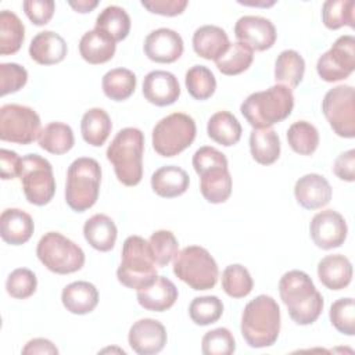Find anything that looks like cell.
Returning a JSON list of instances; mask_svg holds the SVG:
<instances>
[{
    "mask_svg": "<svg viewBox=\"0 0 355 355\" xmlns=\"http://www.w3.org/2000/svg\"><path fill=\"white\" fill-rule=\"evenodd\" d=\"M279 294L290 318L301 326L312 324L323 311V297L308 273L294 269L286 272L279 282Z\"/></svg>",
    "mask_w": 355,
    "mask_h": 355,
    "instance_id": "cell-1",
    "label": "cell"
},
{
    "mask_svg": "<svg viewBox=\"0 0 355 355\" xmlns=\"http://www.w3.org/2000/svg\"><path fill=\"white\" fill-rule=\"evenodd\" d=\"M241 336L251 348L270 347L280 333V308L270 295L261 294L243 309Z\"/></svg>",
    "mask_w": 355,
    "mask_h": 355,
    "instance_id": "cell-2",
    "label": "cell"
},
{
    "mask_svg": "<svg viewBox=\"0 0 355 355\" xmlns=\"http://www.w3.org/2000/svg\"><path fill=\"white\" fill-rule=\"evenodd\" d=\"M294 94L284 85H273L266 90L251 93L240 105V112L254 129L270 128L290 116Z\"/></svg>",
    "mask_w": 355,
    "mask_h": 355,
    "instance_id": "cell-3",
    "label": "cell"
},
{
    "mask_svg": "<svg viewBox=\"0 0 355 355\" xmlns=\"http://www.w3.org/2000/svg\"><path fill=\"white\" fill-rule=\"evenodd\" d=\"M144 135L137 128L121 129L107 148V159L112 164L116 179L133 187L143 178Z\"/></svg>",
    "mask_w": 355,
    "mask_h": 355,
    "instance_id": "cell-4",
    "label": "cell"
},
{
    "mask_svg": "<svg viewBox=\"0 0 355 355\" xmlns=\"http://www.w3.org/2000/svg\"><path fill=\"white\" fill-rule=\"evenodd\" d=\"M101 166L90 157H80L71 162L67 171L65 201L75 212L92 208L100 193Z\"/></svg>",
    "mask_w": 355,
    "mask_h": 355,
    "instance_id": "cell-5",
    "label": "cell"
},
{
    "mask_svg": "<svg viewBox=\"0 0 355 355\" xmlns=\"http://www.w3.org/2000/svg\"><path fill=\"white\" fill-rule=\"evenodd\" d=\"M157 268L148 241L140 236H129L122 245L121 263L116 269L118 282L133 290L150 286L157 279Z\"/></svg>",
    "mask_w": 355,
    "mask_h": 355,
    "instance_id": "cell-6",
    "label": "cell"
},
{
    "mask_svg": "<svg viewBox=\"0 0 355 355\" xmlns=\"http://www.w3.org/2000/svg\"><path fill=\"white\" fill-rule=\"evenodd\" d=\"M173 273L193 290L214 288L218 282V265L214 257L200 245H189L173 258Z\"/></svg>",
    "mask_w": 355,
    "mask_h": 355,
    "instance_id": "cell-7",
    "label": "cell"
},
{
    "mask_svg": "<svg viewBox=\"0 0 355 355\" xmlns=\"http://www.w3.org/2000/svg\"><path fill=\"white\" fill-rule=\"evenodd\" d=\"M36 255L50 272L57 275L78 272L85 265L83 250L58 232H49L42 236L36 247Z\"/></svg>",
    "mask_w": 355,
    "mask_h": 355,
    "instance_id": "cell-8",
    "label": "cell"
},
{
    "mask_svg": "<svg viewBox=\"0 0 355 355\" xmlns=\"http://www.w3.org/2000/svg\"><path fill=\"white\" fill-rule=\"evenodd\" d=\"M194 119L184 112H173L159 119L153 129V148L161 157H175L196 139Z\"/></svg>",
    "mask_w": 355,
    "mask_h": 355,
    "instance_id": "cell-9",
    "label": "cell"
},
{
    "mask_svg": "<svg viewBox=\"0 0 355 355\" xmlns=\"http://www.w3.org/2000/svg\"><path fill=\"white\" fill-rule=\"evenodd\" d=\"M19 179L28 202L43 207L54 197L55 179L53 166L42 155L28 154L22 157Z\"/></svg>",
    "mask_w": 355,
    "mask_h": 355,
    "instance_id": "cell-10",
    "label": "cell"
},
{
    "mask_svg": "<svg viewBox=\"0 0 355 355\" xmlns=\"http://www.w3.org/2000/svg\"><path fill=\"white\" fill-rule=\"evenodd\" d=\"M322 111L337 136L355 137V92L352 86L338 85L330 89L322 100Z\"/></svg>",
    "mask_w": 355,
    "mask_h": 355,
    "instance_id": "cell-11",
    "label": "cell"
},
{
    "mask_svg": "<svg viewBox=\"0 0 355 355\" xmlns=\"http://www.w3.org/2000/svg\"><path fill=\"white\" fill-rule=\"evenodd\" d=\"M40 116L21 104H4L0 108V139L17 144H31L39 139Z\"/></svg>",
    "mask_w": 355,
    "mask_h": 355,
    "instance_id": "cell-12",
    "label": "cell"
},
{
    "mask_svg": "<svg viewBox=\"0 0 355 355\" xmlns=\"http://www.w3.org/2000/svg\"><path fill=\"white\" fill-rule=\"evenodd\" d=\"M355 69V37L343 35L336 39L331 47L323 53L316 62L318 75L324 82L347 79Z\"/></svg>",
    "mask_w": 355,
    "mask_h": 355,
    "instance_id": "cell-13",
    "label": "cell"
},
{
    "mask_svg": "<svg viewBox=\"0 0 355 355\" xmlns=\"http://www.w3.org/2000/svg\"><path fill=\"white\" fill-rule=\"evenodd\" d=\"M348 226L344 216L334 209L318 212L309 223V234L316 247L333 250L344 244Z\"/></svg>",
    "mask_w": 355,
    "mask_h": 355,
    "instance_id": "cell-14",
    "label": "cell"
},
{
    "mask_svg": "<svg viewBox=\"0 0 355 355\" xmlns=\"http://www.w3.org/2000/svg\"><path fill=\"white\" fill-rule=\"evenodd\" d=\"M239 42L245 43L255 51H265L276 42V28L270 19L261 15L240 17L234 25Z\"/></svg>",
    "mask_w": 355,
    "mask_h": 355,
    "instance_id": "cell-15",
    "label": "cell"
},
{
    "mask_svg": "<svg viewBox=\"0 0 355 355\" xmlns=\"http://www.w3.org/2000/svg\"><path fill=\"white\" fill-rule=\"evenodd\" d=\"M168 336L164 324L155 319L144 318L135 322L128 334L130 348L139 355H154L164 349Z\"/></svg>",
    "mask_w": 355,
    "mask_h": 355,
    "instance_id": "cell-16",
    "label": "cell"
},
{
    "mask_svg": "<svg viewBox=\"0 0 355 355\" xmlns=\"http://www.w3.org/2000/svg\"><path fill=\"white\" fill-rule=\"evenodd\" d=\"M144 54L148 60L159 64H171L183 54L182 36L169 28H158L151 31L144 39Z\"/></svg>",
    "mask_w": 355,
    "mask_h": 355,
    "instance_id": "cell-17",
    "label": "cell"
},
{
    "mask_svg": "<svg viewBox=\"0 0 355 355\" xmlns=\"http://www.w3.org/2000/svg\"><path fill=\"white\" fill-rule=\"evenodd\" d=\"M144 98L158 107H166L173 104L180 96V85L178 78L162 69L148 72L143 80Z\"/></svg>",
    "mask_w": 355,
    "mask_h": 355,
    "instance_id": "cell-18",
    "label": "cell"
},
{
    "mask_svg": "<svg viewBox=\"0 0 355 355\" xmlns=\"http://www.w3.org/2000/svg\"><path fill=\"white\" fill-rule=\"evenodd\" d=\"M331 186L327 179L319 173H306L294 184L297 202L305 209H319L331 200Z\"/></svg>",
    "mask_w": 355,
    "mask_h": 355,
    "instance_id": "cell-19",
    "label": "cell"
},
{
    "mask_svg": "<svg viewBox=\"0 0 355 355\" xmlns=\"http://www.w3.org/2000/svg\"><path fill=\"white\" fill-rule=\"evenodd\" d=\"M68 47L64 37L53 31H42L33 36L29 44L31 58L40 65L61 62L67 55Z\"/></svg>",
    "mask_w": 355,
    "mask_h": 355,
    "instance_id": "cell-20",
    "label": "cell"
},
{
    "mask_svg": "<svg viewBox=\"0 0 355 355\" xmlns=\"http://www.w3.org/2000/svg\"><path fill=\"white\" fill-rule=\"evenodd\" d=\"M32 216L19 208H7L0 215V236L11 245L25 244L33 234Z\"/></svg>",
    "mask_w": 355,
    "mask_h": 355,
    "instance_id": "cell-21",
    "label": "cell"
},
{
    "mask_svg": "<svg viewBox=\"0 0 355 355\" xmlns=\"http://www.w3.org/2000/svg\"><path fill=\"white\" fill-rule=\"evenodd\" d=\"M178 295L179 293L173 282L165 276H157L150 286L137 290V302L147 311L164 312L173 306Z\"/></svg>",
    "mask_w": 355,
    "mask_h": 355,
    "instance_id": "cell-22",
    "label": "cell"
},
{
    "mask_svg": "<svg viewBox=\"0 0 355 355\" xmlns=\"http://www.w3.org/2000/svg\"><path fill=\"white\" fill-rule=\"evenodd\" d=\"M318 277L326 288L343 290L352 280V265L343 254L326 255L318 263Z\"/></svg>",
    "mask_w": 355,
    "mask_h": 355,
    "instance_id": "cell-23",
    "label": "cell"
},
{
    "mask_svg": "<svg viewBox=\"0 0 355 355\" xmlns=\"http://www.w3.org/2000/svg\"><path fill=\"white\" fill-rule=\"evenodd\" d=\"M64 308L73 315H86L98 304V291L93 283L78 280L67 284L61 293Z\"/></svg>",
    "mask_w": 355,
    "mask_h": 355,
    "instance_id": "cell-24",
    "label": "cell"
},
{
    "mask_svg": "<svg viewBox=\"0 0 355 355\" xmlns=\"http://www.w3.org/2000/svg\"><path fill=\"white\" fill-rule=\"evenodd\" d=\"M190 178L187 172L176 165H165L151 175V189L164 198L179 197L189 189Z\"/></svg>",
    "mask_w": 355,
    "mask_h": 355,
    "instance_id": "cell-25",
    "label": "cell"
},
{
    "mask_svg": "<svg viewBox=\"0 0 355 355\" xmlns=\"http://www.w3.org/2000/svg\"><path fill=\"white\" fill-rule=\"evenodd\" d=\"M229 44L227 33L216 25H202L193 33V49L197 55L205 60H218Z\"/></svg>",
    "mask_w": 355,
    "mask_h": 355,
    "instance_id": "cell-26",
    "label": "cell"
},
{
    "mask_svg": "<svg viewBox=\"0 0 355 355\" xmlns=\"http://www.w3.org/2000/svg\"><path fill=\"white\" fill-rule=\"evenodd\" d=\"M116 50V43L103 31L94 28L83 33L79 42V53L82 58L93 65L110 61Z\"/></svg>",
    "mask_w": 355,
    "mask_h": 355,
    "instance_id": "cell-27",
    "label": "cell"
},
{
    "mask_svg": "<svg viewBox=\"0 0 355 355\" xmlns=\"http://www.w3.org/2000/svg\"><path fill=\"white\" fill-rule=\"evenodd\" d=\"M86 241L97 251L107 252L115 245L118 230L114 220L105 214H96L83 225Z\"/></svg>",
    "mask_w": 355,
    "mask_h": 355,
    "instance_id": "cell-28",
    "label": "cell"
},
{
    "mask_svg": "<svg viewBox=\"0 0 355 355\" xmlns=\"http://www.w3.org/2000/svg\"><path fill=\"white\" fill-rule=\"evenodd\" d=\"M200 176V191L211 204L225 202L233 187V180L227 166H216L202 172Z\"/></svg>",
    "mask_w": 355,
    "mask_h": 355,
    "instance_id": "cell-29",
    "label": "cell"
},
{
    "mask_svg": "<svg viewBox=\"0 0 355 355\" xmlns=\"http://www.w3.org/2000/svg\"><path fill=\"white\" fill-rule=\"evenodd\" d=\"M112 129V122L110 115L103 108H90L87 110L80 121V132L83 140L93 146V147H101Z\"/></svg>",
    "mask_w": 355,
    "mask_h": 355,
    "instance_id": "cell-30",
    "label": "cell"
},
{
    "mask_svg": "<svg viewBox=\"0 0 355 355\" xmlns=\"http://www.w3.org/2000/svg\"><path fill=\"white\" fill-rule=\"evenodd\" d=\"M250 151L261 165H270L280 157V139L275 129H252L250 133Z\"/></svg>",
    "mask_w": 355,
    "mask_h": 355,
    "instance_id": "cell-31",
    "label": "cell"
},
{
    "mask_svg": "<svg viewBox=\"0 0 355 355\" xmlns=\"http://www.w3.org/2000/svg\"><path fill=\"white\" fill-rule=\"evenodd\" d=\"M207 133L215 143L230 147L239 143L241 137V125L232 112L218 111L208 119Z\"/></svg>",
    "mask_w": 355,
    "mask_h": 355,
    "instance_id": "cell-32",
    "label": "cell"
},
{
    "mask_svg": "<svg viewBox=\"0 0 355 355\" xmlns=\"http://www.w3.org/2000/svg\"><path fill=\"white\" fill-rule=\"evenodd\" d=\"M305 73V61L295 50H283L275 61V80L287 87H297Z\"/></svg>",
    "mask_w": 355,
    "mask_h": 355,
    "instance_id": "cell-33",
    "label": "cell"
},
{
    "mask_svg": "<svg viewBox=\"0 0 355 355\" xmlns=\"http://www.w3.org/2000/svg\"><path fill=\"white\" fill-rule=\"evenodd\" d=\"M37 141L40 148L47 153L61 155L73 147L75 137L69 125L64 122H50L42 129Z\"/></svg>",
    "mask_w": 355,
    "mask_h": 355,
    "instance_id": "cell-34",
    "label": "cell"
},
{
    "mask_svg": "<svg viewBox=\"0 0 355 355\" xmlns=\"http://www.w3.org/2000/svg\"><path fill=\"white\" fill-rule=\"evenodd\" d=\"M25 40V26L19 17L10 11H0V54L17 53Z\"/></svg>",
    "mask_w": 355,
    "mask_h": 355,
    "instance_id": "cell-35",
    "label": "cell"
},
{
    "mask_svg": "<svg viewBox=\"0 0 355 355\" xmlns=\"http://www.w3.org/2000/svg\"><path fill=\"white\" fill-rule=\"evenodd\" d=\"M136 85V75L128 68L110 69L101 80L104 94L114 101H123L129 98L135 93Z\"/></svg>",
    "mask_w": 355,
    "mask_h": 355,
    "instance_id": "cell-36",
    "label": "cell"
},
{
    "mask_svg": "<svg viewBox=\"0 0 355 355\" xmlns=\"http://www.w3.org/2000/svg\"><path fill=\"white\" fill-rule=\"evenodd\" d=\"M97 29L107 33L115 43L123 40L130 31V17L119 6H107L96 18Z\"/></svg>",
    "mask_w": 355,
    "mask_h": 355,
    "instance_id": "cell-37",
    "label": "cell"
},
{
    "mask_svg": "<svg viewBox=\"0 0 355 355\" xmlns=\"http://www.w3.org/2000/svg\"><path fill=\"white\" fill-rule=\"evenodd\" d=\"M254 60V50L243 42L230 43L226 51L215 60L219 72L227 76L239 75L250 68Z\"/></svg>",
    "mask_w": 355,
    "mask_h": 355,
    "instance_id": "cell-38",
    "label": "cell"
},
{
    "mask_svg": "<svg viewBox=\"0 0 355 355\" xmlns=\"http://www.w3.org/2000/svg\"><path fill=\"white\" fill-rule=\"evenodd\" d=\"M287 141L300 155H312L319 146V132L308 121H297L287 129Z\"/></svg>",
    "mask_w": 355,
    "mask_h": 355,
    "instance_id": "cell-39",
    "label": "cell"
},
{
    "mask_svg": "<svg viewBox=\"0 0 355 355\" xmlns=\"http://www.w3.org/2000/svg\"><path fill=\"white\" fill-rule=\"evenodd\" d=\"M322 21L329 29L341 26L355 28V1L354 0H326L322 6Z\"/></svg>",
    "mask_w": 355,
    "mask_h": 355,
    "instance_id": "cell-40",
    "label": "cell"
},
{
    "mask_svg": "<svg viewBox=\"0 0 355 355\" xmlns=\"http://www.w3.org/2000/svg\"><path fill=\"white\" fill-rule=\"evenodd\" d=\"M184 83L189 94L196 100H207L216 90V79L205 65H193L189 68Z\"/></svg>",
    "mask_w": 355,
    "mask_h": 355,
    "instance_id": "cell-41",
    "label": "cell"
},
{
    "mask_svg": "<svg viewBox=\"0 0 355 355\" xmlns=\"http://www.w3.org/2000/svg\"><path fill=\"white\" fill-rule=\"evenodd\" d=\"M254 287L248 269L240 263H232L222 272V288L232 298L247 297Z\"/></svg>",
    "mask_w": 355,
    "mask_h": 355,
    "instance_id": "cell-42",
    "label": "cell"
},
{
    "mask_svg": "<svg viewBox=\"0 0 355 355\" xmlns=\"http://www.w3.org/2000/svg\"><path fill=\"white\" fill-rule=\"evenodd\" d=\"M223 302L216 295L196 297L189 305V316L198 326H208L220 319Z\"/></svg>",
    "mask_w": 355,
    "mask_h": 355,
    "instance_id": "cell-43",
    "label": "cell"
},
{
    "mask_svg": "<svg viewBox=\"0 0 355 355\" xmlns=\"http://www.w3.org/2000/svg\"><path fill=\"white\" fill-rule=\"evenodd\" d=\"M147 241L157 266H166L179 252V243L171 230H155Z\"/></svg>",
    "mask_w": 355,
    "mask_h": 355,
    "instance_id": "cell-44",
    "label": "cell"
},
{
    "mask_svg": "<svg viewBox=\"0 0 355 355\" xmlns=\"http://www.w3.org/2000/svg\"><path fill=\"white\" fill-rule=\"evenodd\" d=\"M330 322L334 329L345 336L355 334V302L354 298H340L330 306Z\"/></svg>",
    "mask_w": 355,
    "mask_h": 355,
    "instance_id": "cell-45",
    "label": "cell"
},
{
    "mask_svg": "<svg viewBox=\"0 0 355 355\" xmlns=\"http://www.w3.org/2000/svg\"><path fill=\"white\" fill-rule=\"evenodd\" d=\"M201 351L205 355H230L236 351V341L232 331L218 327L207 331L201 340Z\"/></svg>",
    "mask_w": 355,
    "mask_h": 355,
    "instance_id": "cell-46",
    "label": "cell"
},
{
    "mask_svg": "<svg viewBox=\"0 0 355 355\" xmlns=\"http://www.w3.org/2000/svg\"><path fill=\"white\" fill-rule=\"evenodd\" d=\"M37 287L36 275L28 268H18L14 269L7 280H6V290L8 295L17 300H25L35 294Z\"/></svg>",
    "mask_w": 355,
    "mask_h": 355,
    "instance_id": "cell-47",
    "label": "cell"
},
{
    "mask_svg": "<svg viewBox=\"0 0 355 355\" xmlns=\"http://www.w3.org/2000/svg\"><path fill=\"white\" fill-rule=\"evenodd\" d=\"M28 82V71L17 62L0 64V94L6 96L22 89Z\"/></svg>",
    "mask_w": 355,
    "mask_h": 355,
    "instance_id": "cell-48",
    "label": "cell"
},
{
    "mask_svg": "<svg viewBox=\"0 0 355 355\" xmlns=\"http://www.w3.org/2000/svg\"><path fill=\"white\" fill-rule=\"evenodd\" d=\"M193 168L197 175H201L202 172L216 168V166H227V158L226 155L211 146H202L200 147L194 155H193Z\"/></svg>",
    "mask_w": 355,
    "mask_h": 355,
    "instance_id": "cell-49",
    "label": "cell"
},
{
    "mask_svg": "<svg viewBox=\"0 0 355 355\" xmlns=\"http://www.w3.org/2000/svg\"><path fill=\"white\" fill-rule=\"evenodd\" d=\"M22 8L32 24L43 26L53 18L55 3L53 0H25Z\"/></svg>",
    "mask_w": 355,
    "mask_h": 355,
    "instance_id": "cell-50",
    "label": "cell"
},
{
    "mask_svg": "<svg viewBox=\"0 0 355 355\" xmlns=\"http://www.w3.org/2000/svg\"><path fill=\"white\" fill-rule=\"evenodd\" d=\"M187 4V0H141V6L146 10L164 17L180 15Z\"/></svg>",
    "mask_w": 355,
    "mask_h": 355,
    "instance_id": "cell-51",
    "label": "cell"
},
{
    "mask_svg": "<svg viewBox=\"0 0 355 355\" xmlns=\"http://www.w3.org/2000/svg\"><path fill=\"white\" fill-rule=\"evenodd\" d=\"M334 175L345 182L355 180V150L349 148L341 153L333 164Z\"/></svg>",
    "mask_w": 355,
    "mask_h": 355,
    "instance_id": "cell-52",
    "label": "cell"
},
{
    "mask_svg": "<svg viewBox=\"0 0 355 355\" xmlns=\"http://www.w3.org/2000/svg\"><path fill=\"white\" fill-rule=\"evenodd\" d=\"M22 168V158L11 150L1 148L0 150V169H1V179L8 180L14 178H19Z\"/></svg>",
    "mask_w": 355,
    "mask_h": 355,
    "instance_id": "cell-53",
    "label": "cell"
},
{
    "mask_svg": "<svg viewBox=\"0 0 355 355\" xmlns=\"http://www.w3.org/2000/svg\"><path fill=\"white\" fill-rule=\"evenodd\" d=\"M21 354L22 355H36V354H40V355H57L58 354V348L50 340L37 337V338L29 340L25 344V347L22 348Z\"/></svg>",
    "mask_w": 355,
    "mask_h": 355,
    "instance_id": "cell-54",
    "label": "cell"
},
{
    "mask_svg": "<svg viewBox=\"0 0 355 355\" xmlns=\"http://www.w3.org/2000/svg\"><path fill=\"white\" fill-rule=\"evenodd\" d=\"M69 6L80 14H86L90 12L92 10H94L98 6L97 0H78V1H69Z\"/></svg>",
    "mask_w": 355,
    "mask_h": 355,
    "instance_id": "cell-55",
    "label": "cell"
},
{
    "mask_svg": "<svg viewBox=\"0 0 355 355\" xmlns=\"http://www.w3.org/2000/svg\"><path fill=\"white\" fill-rule=\"evenodd\" d=\"M240 4H245V6H263V7H268V6H273L275 1H262V3H255V1H239Z\"/></svg>",
    "mask_w": 355,
    "mask_h": 355,
    "instance_id": "cell-56",
    "label": "cell"
}]
</instances>
